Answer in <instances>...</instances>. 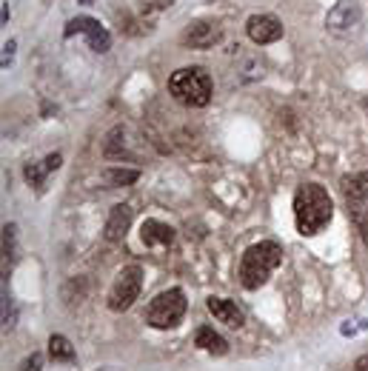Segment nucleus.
Returning a JSON list of instances; mask_svg holds the SVG:
<instances>
[{"label":"nucleus","instance_id":"f257e3e1","mask_svg":"<svg viewBox=\"0 0 368 371\" xmlns=\"http://www.w3.org/2000/svg\"><path fill=\"white\" fill-rule=\"evenodd\" d=\"M334 218V203L320 183H303L294 191V223L303 237L320 234Z\"/></svg>","mask_w":368,"mask_h":371},{"label":"nucleus","instance_id":"aec40b11","mask_svg":"<svg viewBox=\"0 0 368 371\" xmlns=\"http://www.w3.org/2000/svg\"><path fill=\"white\" fill-rule=\"evenodd\" d=\"M14 49H17V41H6V43H3V61H0V66H3V69L12 66V61H14Z\"/></svg>","mask_w":368,"mask_h":371},{"label":"nucleus","instance_id":"6e6552de","mask_svg":"<svg viewBox=\"0 0 368 371\" xmlns=\"http://www.w3.org/2000/svg\"><path fill=\"white\" fill-rule=\"evenodd\" d=\"M362 23V9L357 0H337L334 9L325 14V29L332 32V34H351L357 26Z\"/></svg>","mask_w":368,"mask_h":371},{"label":"nucleus","instance_id":"39448f33","mask_svg":"<svg viewBox=\"0 0 368 371\" xmlns=\"http://www.w3.org/2000/svg\"><path fill=\"white\" fill-rule=\"evenodd\" d=\"M340 191L348 209V218L357 226L362 243L368 246V171H354L345 174L340 180Z\"/></svg>","mask_w":368,"mask_h":371},{"label":"nucleus","instance_id":"393cba45","mask_svg":"<svg viewBox=\"0 0 368 371\" xmlns=\"http://www.w3.org/2000/svg\"><path fill=\"white\" fill-rule=\"evenodd\" d=\"M362 109H365V114H368V97H365V100H362Z\"/></svg>","mask_w":368,"mask_h":371},{"label":"nucleus","instance_id":"a211bd4d","mask_svg":"<svg viewBox=\"0 0 368 371\" xmlns=\"http://www.w3.org/2000/svg\"><path fill=\"white\" fill-rule=\"evenodd\" d=\"M120 138H126V129L123 126H114L109 131V138H106V146H103L106 158H123V140Z\"/></svg>","mask_w":368,"mask_h":371},{"label":"nucleus","instance_id":"4468645a","mask_svg":"<svg viewBox=\"0 0 368 371\" xmlns=\"http://www.w3.org/2000/svg\"><path fill=\"white\" fill-rule=\"evenodd\" d=\"M195 346H200L203 351H208V354H217V357L228 351V343H226L211 326H200V328L195 331Z\"/></svg>","mask_w":368,"mask_h":371},{"label":"nucleus","instance_id":"9b49d317","mask_svg":"<svg viewBox=\"0 0 368 371\" xmlns=\"http://www.w3.org/2000/svg\"><path fill=\"white\" fill-rule=\"evenodd\" d=\"M134 220V209L129 203H118V206H111L109 211V218H106V226H103V237L109 243H120L126 237V231Z\"/></svg>","mask_w":368,"mask_h":371},{"label":"nucleus","instance_id":"423d86ee","mask_svg":"<svg viewBox=\"0 0 368 371\" xmlns=\"http://www.w3.org/2000/svg\"><path fill=\"white\" fill-rule=\"evenodd\" d=\"M140 288H143V268L138 263L123 266L114 277L111 288H109V308L111 311H129L134 306V300L140 297Z\"/></svg>","mask_w":368,"mask_h":371},{"label":"nucleus","instance_id":"1a4fd4ad","mask_svg":"<svg viewBox=\"0 0 368 371\" xmlns=\"http://www.w3.org/2000/svg\"><path fill=\"white\" fill-rule=\"evenodd\" d=\"M223 41V26L217 21H195L183 32V46L188 49H215Z\"/></svg>","mask_w":368,"mask_h":371},{"label":"nucleus","instance_id":"dca6fc26","mask_svg":"<svg viewBox=\"0 0 368 371\" xmlns=\"http://www.w3.org/2000/svg\"><path fill=\"white\" fill-rule=\"evenodd\" d=\"M49 357L54 360V363H74V346L69 343V337H63V335H52L49 337Z\"/></svg>","mask_w":368,"mask_h":371},{"label":"nucleus","instance_id":"f8f14e48","mask_svg":"<svg viewBox=\"0 0 368 371\" xmlns=\"http://www.w3.org/2000/svg\"><path fill=\"white\" fill-rule=\"evenodd\" d=\"M206 308L215 315L217 323H226L228 328H243V323H246V311L228 297H208Z\"/></svg>","mask_w":368,"mask_h":371},{"label":"nucleus","instance_id":"f3484780","mask_svg":"<svg viewBox=\"0 0 368 371\" xmlns=\"http://www.w3.org/2000/svg\"><path fill=\"white\" fill-rule=\"evenodd\" d=\"M23 178L34 191H43L46 189V178H49V169L43 163H26L23 166Z\"/></svg>","mask_w":368,"mask_h":371},{"label":"nucleus","instance_id":"9d476101","mask_svg":"<svg viewBox=\"0 0 368 371\" xmlns=\"http://www.w3.org/2000/svg\"><path fill=\"white\" fill-rule=\"evenodd\" d=\"M246 32L257 46H268V43H277L283 37V23L274 14H251L246 21Z\"/></svg>","mask_w":368,"mask_h":371},{"label":"nucleus","instance_id":"ddd939ff","mask_svg":"<svg viewBox=\"0 0 368 371\" xmlns=\"http://www.w3.org/2000/svg\"><path fill=\"white\" fill-rule=\"evenodd\" d=\"M174 237H177V231H174L169 223H160V220H143V226H140V240L146 243V246H163V248H169L171 243H174Z\"/></svg>","mask_w":368,"mask_h":371},{"label":"nucleus","instance_id":"0eeeda50","mask_svg":"<svg viewBox=\"0 0 368 371\" xmlns=\"http://www.w3.org/2000/svg\"><path fill=\"white\" fill-rule=\"evenodd\" d=\"M66 37H74V34H86V41H89V49L91 52H98V54H106L111 49V34L100 26V21H94V17H72V21L66 23Z\"/></svg>","mask_w":368,"mask_h":371},{"label":"nucleus","instance_id":"6ab92c4d","mask_svg":"<svg viewBox=\"0 0 368 371\" xmlns=\"http://www.w3.org/2000/svg\"><path fill=\"white\" fill-rule=\"evenodd\" d=\"M14 237H17V226L14 223H6L3 226V263H6V268H12V263H14V251H17V246H14Z\"/></svg>","mask_w":368,"mask_h":371},{"label":"nucleus","instance_id":"b1692460","mask_svg":"<svg viewBox=\"0 0 368 371\" xmlns=\"http://www.w3.org/2000/svg\"><path fill=\"white\" fill-rule=\"evenodd\" d=\"M77 3H80V6H91V3H94V0H77Z\"/></svg>","mask_w":368,"mask_h":371},{"label":"nucleus","instance_id":"7ed1b4c3","mask_svg":"<svg viewBox=\"0 0 368 371\" xmlns=\"http://www.w3.org/2000/svg\"><path fill=\"white\" fill-rule=\"evenodd\" d=\"M169 94L177 103L188 106V109H203V106L211 103L215 83H211V74L203 66H183L177 72H171V77H169Z\"/></svg>","mask_w":368,"mask_h":371},{"label":"nucleus","instance_id":"412c9836","mask_svg":"<svg viewBox=\"0 0 368 371\" xmlns=\"http://www.w3.org/2000/svg\"><path fill=\"white\" fill-rule=\"evenodd\" d=\"M43 166L49 169V174H52V171H57V169H61V166H63V154H61V151H54V154H49V158L43 160Z\"/></svg>","mask_w":368,"mask_h":371},{"label":"nucleus","instance_id":"f03ea898","mask_svg":"<svg viewBox=\"0 0 368 371\" xmlns=\"http://www.w3.org/2000/svg\"><path fill=\"white\" fill-rule=\"evenodd\" d=\"M283 263V246L277 240H260V243H251L237 266V277L240 286L255 291L260 286L268 283V277L277 271V266Z\"/></svg>","mask_w":368,"mask_h":371},{"label":"nucleus","instance_id":"2eb2a0df","mask_svg":"<svg viewBox=\"0 0 368 371\" xmlns=\"http://www.w3.org/2000/svg\"><path fill=\"white\" fill-rule=\"evenodd\" d=\"M103 180L111 186V189H120V186H131L140 180V171L138 169H120V166H109L103 169Z\"/></svg>","mask_w":368,"mask_h":371},{"label":"nucleus","instance_id":"4be33fe9","mask_svg":"<svg viewBox=\"0 0 368 371\" xmlns=\"http://www.w3.org/2000/svg\"><path fill=\"white\" fill-rule=\"evenodd\" d=\"M41 365H43V357L34 351V354H32V357L23 363V371H41Z\"/></svg>","mask_w":368,"mask_h":371},{"label":"nucleus","instance_id":"20e7f679","mask_svg":"<svg viewBox=\"0 0 368 371\" xmlns=\"http://www.w3.org/2000/svg\"><path fill=\"white\" fill-rule=\"evenodd\" d=\"M186 291L183 288H166L146 306V323L158 331H169V328H177L186 317Z\"/></svg>","mask_w":368,"mask_h":371},{"label":"nucleus","instance_id":"5701e85b","mask_svg":"<svg viewBox=\"0 0 368 371\" xmlns=\"http://www.w3.org/2000/svg\"><path fill=\"white\" fill-rule=\"evenodd\" d=\"M354 371H368V354H362V357L354 360Z\"/></svg>","mask_w":368,"mask_h":371}]
</instances>
